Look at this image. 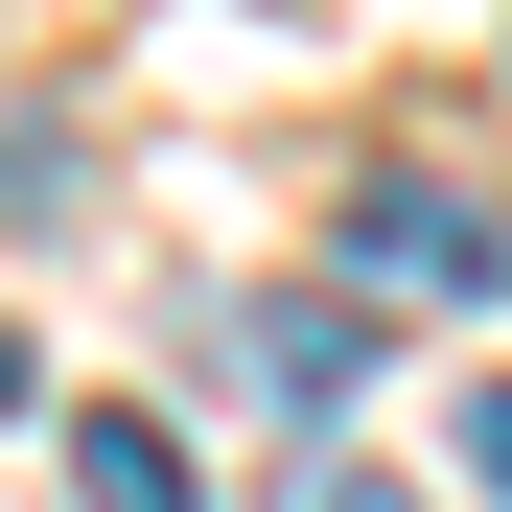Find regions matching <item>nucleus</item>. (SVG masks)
Returning a JSON list of instances; mask_svg holds the SVG:
<instances>
[{
    "label": "nucleus",
    "mask_w": 512,
    "mask_h": 512,
    "mask_svg": "<svg viewBox=\"0 0 512 512\" xmlns=\"http://www.w3.org/2000/svg\"><path fill=\"white\" fill-rule=\"evenodd\" d=\"M280 512H419V489H396V466H303Z\"/></svg>",
    "instance_id": "obj_5"
},
{
    "label": "nucleus",
    "mask_w": 512,
    "mask_h": 512,
    "mask_svg": "<svg viewBox=\"0 0 512 512\" xmlns=\"http://www.w3.org/2000/svg\"><path fill=\"white\" fill-rule=\"evenodd\" d=\"M466 489H512V373H466Z\"/></svg>",
    "instance_id": "obj_4"
},
{
    "label": "nucleus",
    "mask_w": 512,
    "mask_h": 512,
    "mask_svg": "<svg viewBox=\"0 0 512 512\" xmlns=\"http://www.w3.org/2000/svg\"><path fill=\"white\" fill-rule=\"evenodd\" d=\"M326 233H350V280H373V303H512V210L419 187V163H373V187L326 210Z\"/></svg>",
    "instance_id": "obj_1"
},
{
    "label": "nucleus",
    "mask_w": 512,
    "mask_h": 512,
    "mask_svg": "<svg viewBox=\"0 0 512 512\" xmlns=\"http://www.w3.org/2000/svg\"><path fill=\"white\" fill-rule=\"evenodd\" d=\"M70 512H210V489H187V443H163V419L94 396V419H70Z\"/></svg>",
    "instance_id": "obj_3"
},
{
    "label": "nucleus",
    "mask_w": 512,
    "mask_h": 512,
    "mask_svg": "<svg viewBox=\"0 0 512 512\" xmlns=\"http://www.w3.org/2000/svg\"><path fill=\"white\" fill-rule=\"evenodd\" d=\"M233 350H256V396H280V419H350V373H373V326H350V303H256Z\"/></svg>",
    "instance_id": "obj_2"
},
{
    "label": "nucleus",
    "mask_w": 512,
    "mask_h": 512,
    "mask_svg": "<svg viewBox=\"0 0 512 512\" xmlns=\"http://www.w3.org/2000/svg\"><path fill=\"white\" fill-rule=\"evenodd\" d=\"M24 396H47V373H24V326H0V419H24Z\"/></svg>",
    "instance_id": "obj_6"
}]
</instances>
